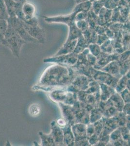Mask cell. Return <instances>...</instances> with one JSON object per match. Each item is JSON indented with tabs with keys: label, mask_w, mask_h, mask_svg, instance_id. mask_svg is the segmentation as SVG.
<instances>
[{
	"label": "cell",
	"mask_w": 130,
	"mask_h": 146,
	"mask_svg": "<svg viewBox=\"0 0 130 146\" xmlns=\"http://www.w3.org/2000/svg\"><path fill=\"white\" fill-rule=\"evenodd\" d=\"M76 76L72 67L55 63L46 68L38 85L66 87L71 84Z\"/></svg>",
	"instance_id": "1"
},
{
	"label": "cell",
	"mask_w": 130,
	"mask_h": 146,
	"mask_svg": "<svg viewBox=\"0 0 130 146\" xmlns=\"http://www.w3.org/2000/svg\"><path fill=\"white\" fill-rule=\"evenodd\" d=\"M5 39L7 42L6 47L11 50L14 56L19 58L22 47L27 42L8 23Z\"/></svg>",
	"instance_id": "2"
},
{
	"label": "cell",
	"mask_w": 130,
	"mask_h": 146,
	"mask_svg": "<svg viewBox=\"0 0 130 146\" xmlns=\"http://www.w3.org/2000/svg\"><path fill=\"white\" fill-rule=\"evenodd\" d=\"M66 87L51 92L49 94V98L56 102H61L72 106L77 100V93L67 91Z\"/></svg>",
	"instance_id": "3"
},
{
	"label": "cell",
	"mask_w": 130,
	"mask_h": 146,
	"mask_svg": "<svg viewBox=\"0 0 130 146\" xmlns=\"http://www.w3.org/2000/svg\"><path fill=\"white\" fill-rule=\"evenodd\" d=\"M8 23L17 32V33L22 37L24 41L27 42L38 43V42L32 37L27 32L25 29L22 23V21L16 17H9L7 20Z\"/></svg>",
	"instance_id": "4"
},
{
	"label": "cell",
	"mask_w": 130,
	"mask_h": 146,
	"mask_svg": "<svg viewBox=\"0 0 130 146\" xmlns=\"http://www.w3.org/2000/svg\"><path fill=\"white\" fill-rule=\"evenodd\" d=\"M78 54L74 52L64 55L54 56L52 57L45 58L43 60L44 62H49L56 64L72 66L75 64L77 61Z\"/></svg>",
	"instance_id": "5"
},
{
	"label": "cell",
	"mask_w": 130,
	"mask_h": 146,
	"mask_svg": "<svg viewBox=\"0 0 130 146\" xmlns=\"http://www.w3.org/2000/svg\"><path fill=\"white\" fill-rule=\"evenodd\" d=\"M22 23L27 33L33 37V38L36 40L38 43H44L46 41V33L43 28L40 27V25H28L21 20Z\"/></svg>",
	"instance_id": "6"
},
{
	"label": "cell",
	"mask_w": 130,
	"mask_h": 146,
	"mask_svg": "<svg viewBox=\"0 0 130 146\" xmlns=\"http://www.w3.org/2000/svg\"><path fill=\"white\" fill-rule=\"evenodd\" d=\"M93 80L99 83L107 85L113 88H115L119 78L101 70H97L92 77Z\"/></svg>",
	"instance_id": "7"
},
{
	"label": "cell",
	"mask_w": 130,
	"mask_h": 146,
	"mask_svg": "<svg viewBox=\"0 0 130 146\" xmlns=\"http://www.w3.org/2000/svg\"><path fill=\"white\" fill-rule=\"evenodd\" d=\"M76 14V12L73 11L71 13L68 15L56 16H43V18L45 21L48 23H61L69 26L75 22V17Z\"/></svg>",
	"instance_id": "8"
},
{
	"label": "cell",
	"mask_w": 130,
	"mask_h": 146,
	"mask_svg": "<svg viewBox=\"0 0 130 146\" xmlns=\"http://www.w3.org/2000/svg\"><path fill=\"white\" fill-rule=\"evenodd\" d=\"M7 7L9 17H16L20 20H23L22 12V3H16L13 0H3Z\"/></svg>",
	"instance_id": "9"
},
{
	"label": "cell",
	"mask_w": 130,
	"mask_h": 146,
	"mask_svg": "<svg viewBox=\"0 0 130 146\" xmlns=\"http://www.w3.org/2000/svg\"><path fill=\"white\" fill-rule=\"evenodd\" d=\"M93 80L84 75H78L73 79L71 85L74 89L75 93L79 91H86L88 88L89 84Z\"/></svg>",
	"instance_id": "10"
},
{
	"label": "cell",
	"mask_w": 130,
	"mask_h": 146,
	"mask_svg": "<svg viewBox=\"0 0 130 146\" xmlns=\"http://www.w3.org/2000/svg\"><path fill=\"white\" fill-rule=\"evenodd\" d=\"M119 54L115 53L108 54L101 52L97 57V60L93 68L96 70H100L110 62L117 60Z\"/></svg>",
	"instance_id": "11"
},
{
	"label": "cell",
	"mask_w": 130,
	"mask_h": 146,
	"mask_svg": "<svg viewBox=\"0 0 130 146\" xmlns=\"http://www.w3.org/2000/svg\"><path fill=\"white\" fill-rule=\"evenodd\" d=\"M61 109L63 118H64L69 124L72 126L76 123L75 112L73 106L65 104L61 102H57Z\"/></svg>",
	"instance_id": "12"
},
{
	"label": "cell",
	"mask_w": 130,
	"mask_h": 146,
	"mask_svg": "<svg viewBox=\"0 0 130 146\" xmlns=\"http://www.w3.org/2000/svg\"><path fill=\"white\" fill-rule=\"evenodd\" d=\"M109 137V141L106 146H130L127 142L123 139L119 127L111 133Z\"/></svg>",
	"instance_id": "13"
},
{
	"label": "cell",
	"mask_w": 130,
	"mask_h": 146,
	"mask_svg": "<svg viewBox=\"0 0 130 146\" xmlns=\"http://www.w3.org/2000/svg\"><path fill=\"white\" fill-rule=\"evenodd\" d=\"M71 130L75 138V142L87 138L86 125L83 123H75L71 126Z\"/></svg>",
	"instance_id": "14"
},
{
	"label": "cell",
	"mask_w": 130,
	"mask_h": 146,
	"mask_svg": "<svg viewBox=\"0 0 130 146\" xmlns=\"http://www.w3.org/2000/svg\"><path fill=\"white\" fill-rule=\"evenodd\" d=\"M51 133L56 146H64L63 143L64 135L62 129L58 126L56 121H53L51 123Z\"/></svg>",
	"instance_id": "15"
},
{
	"label": "cell",
	"mask_w": 130,
	"mask_h": 146,
	"mask_svg": "<svg viewBox=\"0 0 130 146\" xmlns=\"http://www.w3.org/2000/svg\"><path fill=\"white\" fill-rule=\"evenodd\" d=\"M100 70L108 73L119 79L122 76L119 73V64L117 60L110 62Z\"/></svg>",
	"instance_id": "16"
},
{
	"label": "cell",
	"mask_w": 130,
	"mask_h": 146,
	"mask_svg": "<svg viewBox=\"0 0 130 146\" xmlns=\"http://www.w3.org/2000/svg\"><path fill=\"white\" fill-rule=\"evenodd\" d=\"M62 129L64 135L63 143L64 146H73L75 145V138L71 130V126L69 123Z\"/></svg>",
	"instance_id": "17"
},
{
	"label": "cell",
	"mask_w": 130,
	"mask_h": 146,
	"mask_svg": "<svg viewBox=\"0 0 130 146\" xmlns=\"http://www.w3.org/2000/svg\"><path fill=\"white\" fill-rule=\"evenodd\" d=\"M119 127L115 116L106 118L102 135H109L112 131Z\"/></svg>",
	"instance_id": "18"
},
{
	"label": "cell",
	"mask_w": 130,
	"mask_h": 146,
	"mask_svg": "<svg viewBox=\"0 0 130 146\" xmlns=\"http://www.w3.org/2000/svg\"><path fill=\"white\" fill-rule=\"evenodd\" d=\"M22 12L24 19L22 21H27L36 16V7L33 3L26 1L22 4Z\"/></svg>",
	"instance_id": "19"
},
{
	"label": "cell",
	"mask_w": 130,
	"mask_h": 146,
	"mask_svg": "<svg viewBox=\"0 0 130 146\" xmlns=\"http://www.w3.org/2000/svg\"><path fill=\"white\" fill-rule=\"evenodd\" d=\"M99 85L100 87V101H107L116 92L115 88L107 85L102 83H99Z\"/></svg>",
	"instance_id": "20"
},
{
	"label": "cell",
	"mask_w": 130,
	"mask_h": 146,
	"mask_svg": "<svg viewBox=\"0 0 130 146\" xmlns=\"http://www.w3.org/2000/svg\"><path fill=\"white\" fill-rule=\"evenodd\" d=\"M69 27V34L68 38L65 42H71L74 40H77L81 35L82 32L76 27L75 22L68 26Z\"/></svg>",
	"instance_id": "21"
},
{
	"label": "cell",
	"mask_w": 130,
	"mask_h": 146,
	"mask_svg": "<svg viewBox=\"0 0 130 146\" xmlns=\"http://www.w3.org/2000/svg\"><path fill=\"white\" fill-rule=\"evenodd\" d=\"M77 40H74L69 42H65L62 46L60 48L56 54L54 56L64 55L67 54L71 53L74 52L75 48L76 47Z\"/></svg>",
	"instance_id": "22"
},
{
	"label": "cell",
	"mask_w": 130,
	"mask_h": 146,
	"mask_svg": "<svg viewBox=\"0 0 130 146\" xmlns=\"http://www.w3.org/2000/svg\"><path fill=\"white\" fill-rule=\"evenodd\" d=\"M109 100H110L114 106L117 110L118 111H122L125 103L119 93L117 92L114 93V94L111 96Z\"/></svg>",
	"instance_id": "23"
},
{
	"label": "cell",
	"mask_w": 130,
	"mask_h": 146,
	"mask_svg": "<svg viewBox=\"0 0 130 146\" xmlns=\"http://www.w3.org/2000/svg\"><path fill=\"white\" fill-rule=\"evenodd\" d=\"M38 135L41 138V146H55L56 144L54 142L53 138L50 133L49 134H45L42 131H40Z\"/></svg>",
	"instance_id": "24"
},
{
	"label": "cell",
	"mask_w": 130,
	"mask_h": 146,
	"mask_svg": "<svg viewBox=\"0 0 130 146\" xmlns=\"http://www.w3.org/2000/svg\"><path fill=\"white\" fill-rule=\"evenodd\" d=\"M89 44L84 38L82 35L77 39L76 47L74 50V53L78 54L82 52L84 50L88 48Z\"/></svg>",
	"instance_id": "25"
},
{
	"label": "cell",
	"mask_w": 130,
	"mask_h": 146,
	"mask_svg": "<svg viewBox=\"0 0 130 146\" xmlns=\"http://www.w3.org/2000/svg\"><path fill=\"white\" fill-rule=\"evenodd\" d=\"M7 27L8 23L7 20H0V44L5 47L7 46L5 36Z\"/></svg>",
	"instance_id": "26"
},
{
	"label": "cell",
	"mask_w": 130,
	"mask_h": 146,
	"mask_svg": "<svg viewBox=\"0 0 130 146\" xmlns=\"http://www.w3.org/2000/svg\"><path fill=\"white\" fill-rule=\"evenodd\" d=\"M91 5L92 2H91L90 1L80 3L78 5H76V6L74 7L73 11L77 13L80 12H84L88 13L91 10Z\"/></svg>",
	"instance_id": "27"
},
{
	"label": "cell",
	"mask_w": 130,
	"mask_h": 146,
	"mask_svg": "<svg viewBox=\"0 0 130 146\" xmlns=\"http://www.w3.org/2000/svg\"><path fill=\"white\" fill-rule=\"evenodd\" d=\"M102 52L108 54L114 53V48L112 39L109 38L106 42L100 45Z\"/></svg>",
	"instance_id": "28"
},
{
	"label": "cell",
	"mask_w": 130,
	"mask_h": 146,
	"mask_svg": "<svg viewBox=\"0 0 130 146\" xmlns=\"http://www.w3.org/2000/svg\"><path fill=\"white\" fill-rule=\"evenodd\" d=\"M102 113L96 107L93 108L90 111L89 123H93L102 118Z\"/></svg>",
	"instance_id": "29"
},
{
	"label": "cell",
	"mask_w": 130,
	"mask_h": 146,
	"mask_svg": "<svg viewBox=\"0 0 130 146\" xmlns=\"http://www.w3.org/2000/svg\"><path fill=\"white\" fill-rule=\"evenodd\" d=\"M106 117H102V118L98 121L93 123L94 127V132L96 135L99 136L102 133L104 129V125L105 123Z\"/></svg>",
	"instance_id": "30"
},
{
	"label": "cell",
	"mask_w": 130,
	"mask_h": 146,
	"mask_svg": "<svg viewBox=\"0 0 130 146\" xmlns=\"http://www.w3.org/2000/svg\"><path fill=\"white\" fill-rule=\"evenodd\" d=\"M128 80V78H127V76L125 75L122 76L119 79L115 88V92L117 93H119L124 90L125 88H126V83Z\"/></svg>",
	"instance_id": "31"
},
{
	"label": "cell",
	"mask_w": 130,
	"mask_h": 146,
	"mask_svg": "<svg viewBox=\"0 0 130 146\" xmlns=\"http://www.w3.org/2000/svg\"><path fill=\"white\" fill-rule=\"evenodd\" d=\"M104 7V0H96L92 2L91 10L95 14L98 15Z\"/></svg>",
	"instance_id": "32"
},
{
	"label": "cell",
	"mask_w": 130,
	"mask_h": 146,
	"mask_svg": "<svg viewBox=\"0 0 130 146\" xmlns=\"http://www.w3.org/2000/svg\"><path fill=\"white\" fill-rule=\"evenodd\" d=\"M9 18L7 7L3 0H0V20H7Z\"/></svg>",
	"instance_id": "33"
},
{
	"label": "cell",
	"mask_w": 130,
	"mask_h": 146,
	"mask_svg": "<svg viewBox=\"0 0 130 146\" xmlns=\"http://www.w3.org/2000/svg\"><path fill=\"white\" fill-rule=\"evenodd\" d=\"M119 63V73L122 76L130 70V58L124 62Z\"/></svg>",
	"instance_id": "34"
},
{
	"label": "cell",
	"mask_w": 130,
	"mask_h": 146,
	"mask_svg": "<svg viewBox=\"0 0 130 146\" xmlns=\"http://www.w3.org/2000/svg\"><path fill=\"white\" fill-rule=\"evenodd\" d=\"M88 49H89V52L96 58L100 55V52H102L100 46L96 43L89 44L88 46Z\"/></svg>",
	"instance_id": "35"
},
{
	"label": "cell",
	"mask_w": 130,
	"mask_h": 146,
	"mask_svg": "<svg viewBox=\"0 0 130 146\" xmlns=\"http://www.w3.org/2000/svg\"><path fill=\"white\" fill-rule=\"evenodd\" d=\"M40 107L39 106V105L37 104H33L31 105L29 107L28 111L31 116L36 117L40 115Z\"/></svg>",
	"instance_id": "36"
},
{
	"label": "cell",
	"mask_w": 130,
	"mask_h": 146,
	"mask_svg": "<svg viewBox=\"0 0 130 146\" xmlns=\"http://www.w3.org/2000/svg\"><path fill=\"white\" fill-rule=\"evenodd\" d=\"M126 115L125 113L121 111H119L116 115L115 117L117 118V123L119 125V127H122L125 126L126 121H127V118H126Z\"/></svg>",
	"instance_id": "37"
},
{
	"label": "cell",
	"mask_w": 130,
	"mask_h": 146,
	"mask_svg": "<svg viewBox=\"0 0 130 146\" xmlns=\"http://www.w3.org/2000/svg\"><path fill=\"white\" fill-rule=\"evenodd\" d=\"M122 138L130 145V129L125 126L119 127Z\"/></svg>",
	"instance_id": "38"
},
{
	"label": "cell",
	"mask_w": 130,
	"mask_h": 146,
	"mask_svg": "<svg viewBox=\"0 0 130 146\" xmlns=\"http://www.w3.org/2000/svg\"><path fill=\"white\" fill-rule=\"evenodd\" d=\"M76 27L79 28L81 31L82 32L84 30H86L89 28V24L87 22V20H81L75 22Z\"/></svg>",
	"instance_id": "39"
},
{
	"label": "cell",
	"mask_w": 130,
	"mask_h": 146,
	"mask_svg": "<svg viewBox=\"0 0 130 146\" xmlns=\"http://www.w3.org/2000/svg\"><path fill=\"white\" fill-rule=\"evenodd\" d=\"M104 7L112 10L116 9L117 7L114 0H104Z\"/></svg>",
	"instance_id": "40"
},
{
	"label": "cell",
	"mask_w": 130,
	"mask_h": 146,
	"mask_svg": "<svg viewBox=\"0 0 130 146\" xmlns=\"http://www.w3.org/2000/svg\"><path fill=\"white\" fill-rule=\"evenodd\" d=\"M119 94L122 98V100H123L124 103H130V91L128 90L127 88H125L124 90L122 91Z\"/></svg>",
	"instance_id": "41"
},
{
	"label": "cell",
	"mask_w": 130,
	"mask_h": 146,
	"mask_svg": "<svg viewBox=\"0 0 130 146\" xmlns=\"http://www.w3.org/2000/svg\"><path fill=\"white\" fill-rule=\"evenodd\" d=\"M86 58H87V62L90 65L93 67L94 65L95 64L97 60V58L95 56L89 52L86 55Z\"/></svg>",
	"instance_id": "42"
},
{
	"label": "cell",
	"mask_w": 130,
	"mask_h": 146,
	"mask_svg": "<svg viewBox=\"0 0 130 146\" xmlns=\"http://www.w3.org/2000/svg\"><path fill=\"white\" fill-rule=\"evenodd\" d=\"M108 39V37L106 36V34H100L98 36L97 41L96 43H97L98 45L100 46L102 44V43H104V42H106Z\"/></svg>",
	"instance_id": "43"
},
{
	"label": "cell",
	"mask_w": 130,
	"mask_h": 146,
	"mask_svg": "<svg viewBox=\"0 0 130 146\" xmlns=\"http://www.w3.org/2000/svg\"><path fill=\"white\" fill-rule=\"evenodd\" d=\"M94 127L93 123H89L86 125V135L87 138L94 134Z\"/></svg>",
	"instance_id": "44"
},
{
	"label": "cell",
	"mask_w": 130,
	"mask_h": 146,
	"mask_svg": "<svg viewBox=\"0 0 130 146\" xmlns=\"http://www.w3.org/2000/svg\"><path fill=\"white\" fill-rule=\"evenodd\" d=\"M87 15H88V13L84 12H80L77 13L76 14L75 17V22L78 21H81V20H86Z\"/></svg>",
	"instance_id": "45"
},
{
	"label": "cell",
	"mask_w": 130,
	"mask_h": 146,
	"mask_svg": "<svg viewBox=\"0 0 130 146\" xmlns=\"http://www.w3.org/2000/svg\"><path fill=\"white\" fill-rule=\"evenodd\" d=\"M88 140L90 146H95L99 141V136L94 133L93 135L88 138Z\"/></svg>",
	"instance_id": "46"
},
{
	"label": "cell",
	"mask_w": 130,
	"mask_h": 146,
	"mask_svg": "<svg viewBox=\"0 0 130 146\" xmlns=\"http://www.w3.org/2000/svg\"><path fill=\"white\" fill-rule=\"evenodd\" d=\"M74 146H90V145L87 138L75 142Z\"/></svg>",
	"instance_id": "47"
},
{
	"label": "cell",
	"mask_w": 130,
	"mask_h": 146,
	"mask_svg": "<svg viewBox=\"0 0 130 146\" xmlns=\"http://www.w3.org/2000/svg\"><path fill=\"white\" fill-rule=\"evenodd\" d=\"M56 124L60 128H63L66 126L68 124L67 121L64 118H60L56 121Z\"/></svg>",
	"instance_id": "48"
},
{
	"label": "cell",
	"mask_w": 130,
	"mask_h": 146,
	"mask_svg": "<svg viewBox=\"0 0 130 146\" xmlns=\"http://www.w3.org/2000/svg\"><path fill=\"white\" fill-rule=\"evenodd\" d=\"M122 111L126 115H130V103H125L123 108L122 109Z\"/></svg>",
	"instance_id": "49"
},
{
	"label": "cell",
	"mask_w": 130,
	"mask_h": 146,
	"mask_svg": "<svg viewBox=\"0 0 130 146\" xmlns=\"http://www.w3.org/2000/svg\"><path fill=\"white\" fill-rule=\"evenodd\" d=\"M90 0H74V2L76 3V5H78L80 3H84V2H87V1H89Z\"/></svg>",
	"instance_id": "50"
},
{
	"label": "cell",
	"mask_w": 130,
	"mask_h": 146,
	"mask_svg": "<svg viewBox=\"0 0 130 146\" xmlns=\"http://www.w3.org/2000/svg\"><path fill=\"white\" fill-rule=\"evenodd\" d=\"M130 79H128V80H127V83H126V88H127L128 90H129L130 91Z\"/></svg>",
	"instance_id": "51"
},
{
	"label": "cell",
	"mask_w": 130,
	"mask_h": 146,
	"mask_svg": "<svg viewBox=\"0 0 130 146\" xmlns=\"http://www.w3.org/2000/svg\"><path fill=\"white\" fill-rule=\"evenodd\" d=\"M16 3H23L27 1V0H13Z\"/></svg>",
	"instance_id": "52"
},
{
	"label": "cell",
	"mask_w": 130,
	"mask_h": 146,
	"mask_svg": "<svg viewBox=\"0 0 130 146\" xmlns=\"http://www.w3.org/2000/svg\"><path fill=\"white\" fill-rule=\"evenodd\" d=\"M94 1H96V0H90V1L91 2H93Z\"/></svg>",
	"instance_id": "53"
}]
</instances>
